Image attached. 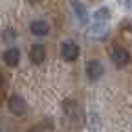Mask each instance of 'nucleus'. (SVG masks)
Returning a JSON list of instances; mask_svg holds the SVG:
<instances>
[{"label": "nucleus", "instance_id": "4468645a", "mask_svg": "<svg viewBox=\"0 0 132 132\" xmlns=\"http://www.w3.org/2000/svg\"><path fill=\"white\" fill-rule=\"evenodd\" d=\"M31 132H35V130H31Z\"/></svg>", "mask_w": 132, "mask_h": 132}, {"label": "nucleus", "instance_id": "39448f33", "mask_svg": "<svg viewBox=\"0 0 132 132\" xmlns=\"http://www.w3.org/2000/svg\"><path fill=\"white\" fill-rule=\"evenodd\" d=\"M61 55H62V59H64V61L73 62V61L79 57V46H77L75 42H72V40L64 42V44H62V48H61Z\"/></svg>", "mask_w": 132, "mask_h": 132}, {"label": "nucleus", "instance_id": "f8f14e48", "mask_svg": "<svg viewBox=\"0 0 132 132\" xmlns=\"http://www.w3.org/2000/svg\"><path fill=\"white\" fill-rule=\"evenodd\" d=\"M28 2H29V4H33V6H37V4H40V2H42V0H28Z\"/></svg>", "mask_w": 132, "mask_h": 132}, {"label": "nucleus", "instance_id": "0eeeda50", "mask_svg": "<svg viewBox=\"0 0 132 132\" xmlns=\"http://www.w3.org/2000/svg\"><path fill=\"white\" fill-rule=\"evenodd\" d=\"M29 57L35 64H42L44 59H46V48L42 44H33L31 50H29Z\"/></svg>", "mask_w": 132, "mask_h": 132}, {"label": "nucleus", "instance_id": "423d86ee", "mask_svg": "<svg viewBox=\"0 0 132 132\" xmlns=\"http://www.w3.org/2000/svg\"><path fill=\"white\" fill-rule=\"evenodd\" d=\"M2 59H4V62L9 66V68H15V66L20 62V52L16 48H7L4 52V55H2Z\"/></svg>", "mask_w": 132, "mask_h": 132}, {"label": "nucleus", "instance_id": "6e6552de", "mask_svg": "<svg viewBox=\"0 0 132 132\" xmlns=\"http://www.w3.org/2000/svg\"><path fill=\"white\" fill-rule=\"evenodd\" d=\"M29 29H31L33 35L44 37V35H48V33H50V24H48L46 20H33V22L29 24Z\"/></svg>", "mask_w": 132, "mask_h": 132}, {"label": "nucleus", "instance_id": "f03ea898", "mask_svg": "<svg viewBox=\"0 0 132 132\" xmlns=\"http://www.w3.org/2000/svg\"><path fill=\"white\" fill-rule=\"evenodd\" d=\"M7 108H9V112L13 114V116H24L26 114V101L20 97V95H16V94H13L11 97H9V101H7Z\"/></svg>", "mask_w": 132, "mask_h": 132}, {"label": "nucleus", "instance_id": "7ed1b4c3", "mask_svg": "<svg viewBox=\"0 0 132 132\" xmlns=\"http://www.w3.org/2000/svg\"><path fill=\"white\" fill-rule=\"evenodd\" d=\"M70 6L73 9V15H75V19L79 20L81 26H86L88 24V11H86V6L79 2V0H70Z\"/></svg>", "mask_w": 132, "mask_h": 132}, {"label": "nucleus", "instance_id": "20e7f679", "mask_svg": "<svg viewBox=\"0 0 132 132\" xmlns=\"http://www.w3.org/2000/svg\"><path fill=\"white\" fill-rule=\"evenodd\" d=\"M86 77L90 81H97V79H101L103 73H105V68H103V64L99 62V61H88L86 62Z\"/></svg>", "mask_w": 132, "mask_h": 132}, {"label": "nucleus", "instance_id": "1a4fd4ad", "mask_svg": "<svg viewBox=\"0 0 132 132\" xmlns=\"http://www.w3.org/2000/svg\"><path fill=\"white\" fill-rule=\"evenodd\" d=\"M108 19H110V9L108 7H99L94 13V22H97V24H106Z\"/></svg>", "mask_w": 132, "mask_h": 132}, {"label": "nucleus", "instance_id": "9d476101", "mask_svg": "<svg viewBox=\"0 0 132 132\" xmlns=\"http://www.w3.org/2000/svg\"><path fill=\"white\" fill-rule=\"evenodd\" d=\"M86 125H88L90 130H94V132H99V130H101V119L97 118V114H88V116H86Z\"/></svg>", "mask_w": 132, "mask_h": 132}, {"label": "nucleus", "instance_id": "f257e3e1", "mask_svg": "<svg viewBox=\"0 0 132 132\" xmlns=\"http://www.w3.org/2000/svg\"><path fill=\"white\" fill-rule=\"evenodd\" d=\"M110 59H112V62L118 66V68H125L127 64H130V53L127 52L125 48H121V46L112 48V52H110Z\"/></svg>", "mask_w": 132, "mask_h": 132}, {"label": "nucleus", "instance_id": "ddd939ff", "mask_svg": "<svg viewBox=\"0 0 132 132\" xmlns=\"http://www.w3.org/2000/svg\"><path fill=\"white\" fill-rule=\"evenodd\" d=\"M119 2L125 4V6H130V4H132V0H119Z\"/></svg>", "mask_w": 132, "mask_h": 132}, {"label": "nucleus", "instance_id": "9b49d317", "mask_svg": "<svg viewBox=\"0 0 132 132\" xmlns=\"http://www.w3.org/2000/svg\"><path fill=\"white\" fill-rule=\"evenodd\" d=\"M15 37H16V33H15L11 28H7V29L2 33V39H4V42H11V40H15Z\"/></svg>", "mask_w": 132, "mask_h": 132}]
</instances>
